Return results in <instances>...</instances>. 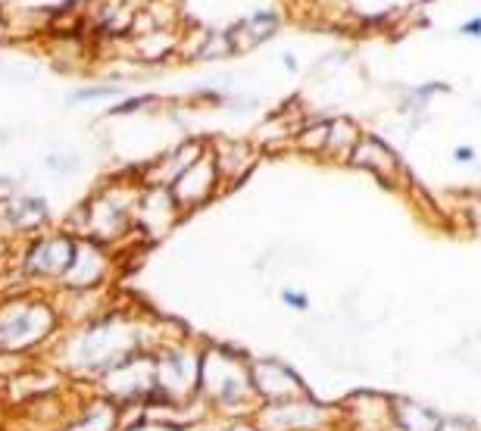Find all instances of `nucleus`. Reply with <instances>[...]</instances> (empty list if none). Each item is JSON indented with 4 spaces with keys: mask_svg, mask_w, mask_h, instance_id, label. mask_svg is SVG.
Listing matches in <instances>:
<instances>
[{
    "mask_svg": "<svg viewBox=\"0 0 481 431\" xmlns=\"http://www.w3.org/2000/svg\"><path fill=\"white\" fill-rule=\"evenodd\" d=\"M0 213H3V222L10 232H31V228L44 225L48 219V210H44L41 200H0Z\"/></svg>",
    "mask_w": 481,
    "mask_h": 431,
    "instance_id": "obj_13",
    "label": "nucleus"
},
{
    "mask_svg": "<svg viewBox=\"0 0 481 431\" xmlns=\"http://www.w3.org/2000/svg\"><path fill=\"white\" fill-rule=\"evenodd\" d=\"M0 250H3V244H0Z\"/></svg>",
    "mask_w": 481,
    "mask_h": 431,
    "instance_id": "obj_18",
    "label": "nucleus"
},
{
    "mask_svg": "<svg viewBox=\"0 0 481 431\" xmlns=\"http://www.w3.org/2000/svg\"><path fill=\"white\" fill-rule=\"evenodd\" d=\"M57 328V313L44 300L0 303V353H25L44 344Z\"/></svg>",
    "mask_w": 481,
    "mask_h": 431,
    "instance_id": "obj_3",
    "label": "nucleus"
},
{
    "mask_svg": "<svg viewBox=\"0 0 481 431\" xmlns=\"http://www.w3.org/2000/svg\"><path fill=\"white\" fill-rule=\"evenodd\" d=\"M125 225H129V204H119L113 194L91 200V206L85 210V232L100 241L116 238L119 232H125Z\"/></svg>",
    "mask_w": 481,
    "mask_h": 431,
    "instance_id": "obj_11",
    "label": "nucleus"
},
{
    "mask_svg": "<svg viewBox=\"0 0 481 431\" xmlns=\"http://www.w3.org/2000/svg\"><path fill=\"white\" fill-rule=\"evenodd\" d=\"M153 366H157V353L138 350V353L125 356L122 362H116L113 369H106V372L100 375V385L106 390V400L116 403V407L157 400Z\"/></svg>",
    "mask_w": 481,
    "mask_h": 431,
    "instance_id": "obj_4",
    "label": "nucleus"
},
{
    "mask_svg": "<svg viewBox=\"0 0 481 431\" xmlns=\"http://www.w3.org/2000/svg\"><path fill=\"white\" fill-rule=\"evenodd\" d=\"M250 385L257 400L263 403H282L310 397L306 385L297 379V372L288 369L282 360H253L250 362Z\"/></svg>",
    "mask_w": 481,
    "mask_h": 431,
    "instance_id": "obj_7",
    "label": "nucleus"
},
{
    "mask_svg": "<svg viewBox=\"0 0 481 431\" xmlns=\"http://www.w3.org/2000/svg\"><path fill=\"white\" fill-rule=\"evenodd\" d=\"M106 275V253L103 247H97L94 241L88 244H76V253H72V262L63 275V285L76 288V291H88L103 281Z\"/></svg>",
    "mask_w": 481,
    "mask_h": 431,
    "instance_id": "obj_10",
    "label": "nucleus"
},
{
    "mask_svg": "<svg viewBox=\"0 0 481 431\" xmlns=\"http://www.w3.org/2000/svg\"><path fill=\"white\" fill-rule=\"evenodd\" d=\"M138 332L141 328L135 322H125L119 316H106L100 322H91V325L82 328V334L72 344V360H76V369H85V372H97L103 375L106 369H113L116 362H122L125 356L138 353Z\"/></svg>",
    "mask_w": 481,
    "mask_h": 431,
    "instance_id": "obj_2",
    "label": "nucleus"
},
{
    "mask_svg": "<svg viewBox=\"0 0 481 431\" xmlns=\"http://www.w3.org/2000/svg\"><path fill=\"white\" fill-rule=\"evenodd\" d=\"M282 300L288 303L291 309H306V306H310V300H306V294H300V291H285V294H282Z\"/></svg>",
    "mask_w": 481,
    "mask_h": 431,
    "instance_id": "obj_17",
    "label": "nucleus"
},
{
    "mask_svg": "<svg viewBox=\"0 0 481 431\" xmlns=\"http://www.w3.org/2000/svg\"><path fill=\"white\" fill-rule=\"evenodd\" d=\"M216 163H213V157H206V153H200L197 160L178 175L175 181L169 185V194L172 200H175L178 210H194V206H200L206 197L213 194V188H216Z\"/></svg>",
    "mask_w": 481,
    "mask_h": 431,
    "instance_id": "obj_9",
    "label": "nucleus"
},
{
    "mask_svg": "<svg viewBox=\"0 0 481 431\" xmlns=\"http://www.w3.org/2000/svg\"><path fill=\"white\" fill-rule=\"evenodd\" d=\"M434 431H475V428H472V422H466V419H440Z\"/></svg>",
    "mask_w": 481,
    "mask_h": 431,
    "instance_id": "obj_16",
    "label": "nucleus"
},
{
    "mask_svg": "<svg viewBox=\"0 0 481 431\" xmlns=\"http://www.w3.org/2000/svg\"><path fill=\"white\" fill-rule=\"evenodd\" d=\"M76 253V241H69L66 234H50V238H38L29 247L22 262V272L29 278H59L63 281L66 269Z\"/></svg>",
    "mask_w": 481,
    "mask_h": 431,
    "instance_id": "obj_8",
    "label": "nucleus"
},
{
    "mask_svg": "<svg viewBox=\"0 0 481 431\" xmlns=\"http://www.w3.org/2000/svg\"><path fill=\"white\" fill-rule=\"evenodd\" d=\"M197 157H200V147L197 144H185V147H178V150H172L169 157H163L157 163V172L150 175V185L153 188H169L172 181L188 169Z\"/></svg>",
    "mask_w": 481,
    "mask_h": 431,
    "instance_id": "obj_15",
    "label": "nucleus"
},
{
    "mask_svg": "<svg viewBox=\"0 0 481 431\" xmlns=\"http://www.w3.org/2000/svg\"><path fill=\"white\" fill-rule=\"evenodd\" d=\"M116 428H119V407L110 403L106 397H97L63 431H116Z\"/></svg>",
    "mask_w": 481,
    "mask_h": 431,
    "instance_id": "obj_12",
    "label": "nucleus"
},
{
    "mask_svg": "<svg viewBox=\"0 0 481 431\" xmlns=\"http://www.w3.org/2000/svg\"><path fill=\"white\" fill-rule=\"evenodd\" d=\"M440 422V416L434 409L422 407L412 400L391 403V428L394 431H434Z\"/></svg>",
    "mask_w": 481,
    "mask_h": 431,
    "instance_id": "obj_14",
    "label": "nucleus"
},
{
    "mask_svg": "<svg viewBox=\"0 0 481 431\" xmlns=\"http://www.w3.org/2000/svg\"><path fill=\"white\" fill-rule=\"evenodd\" d=\"M197 388L213 400V407L229 413L257 409V394L250 385V362L235 350L206 347L200 353V381Z\"/></svg>",
    "mask_w": 481,
    "mask_h": 431,
    "instance_id": "obj_1",
    "label": "nucleus"
},
{
    "mask_svg": "<svg viewBox=\"0 0 481 431\" xmlns=\"http://www.w3.org/2000/svg\"><path fill=\"white\" fill-rule=\"evenodd\" d=\"M338 419V409H329L322 403L300 397V400L282 403H259L253 409V422L263 431H329Z\"/></svg>",
    "mask_w": 481,
    "mask_h": 431,
    "instance_id": "obj_5",
    "label": "nucleus"
},
{
    "mask_svg": "<svg viewBox=\"0 0 481 431\" xmlns=\"http://www.w3.org/2000/svg\"><path fill=\"white\" fill-rule=\"evenodd\" d=\"M200 381V353L185 347L157 350V366H153V385L157 397L169 407H178L197 390Z\"/></svg>",
    "mask_w": 481,
    "mask_h": 431,
    "instance_id": "obj_6",
    "label": "nucleus"
}]
</instances>
